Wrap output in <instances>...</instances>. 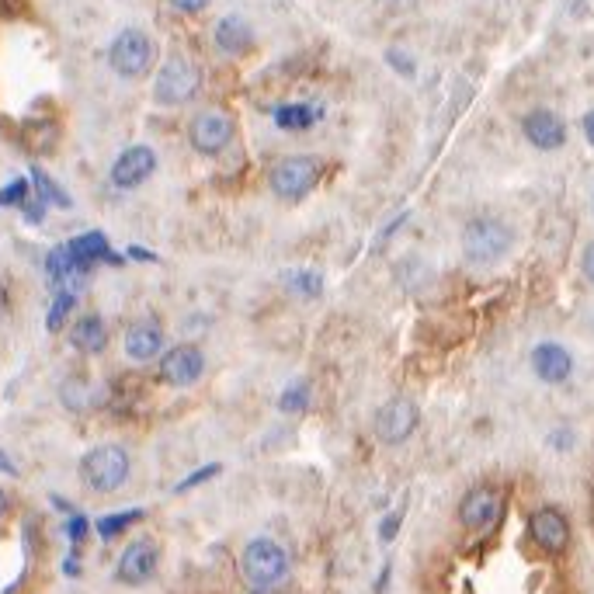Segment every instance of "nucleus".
<instances>
[{"instance_id":"f257e3e1","label":"nucleus","mask_w":594,"mask_h":594,"mask_svg":"<svg viewBox=\"0 0 594 594\" xmlns=\"http://www.w3.org/2000/svg\"><path fill=\"white\" fill-rule=\"evenodd\" d=\"M511 244H515V233L497 216H476L462 230V254L469 264H483V268L497 264L511 251Z\"/></svg>"},{"instance_id":"f03ea898","label":"nucleus","mask_w":594,"mask_h":594,"mask_svg":"<svg viewBox=\"0 0 594 594\" xmlns=\"http://www.w3.org/2000/svg\"><path fill=\"white\" fill-rule=\"evenodd\" d=\"M320 178H324V160L296 153V157H285L271 167L268 185H271V192L278 198H285V202H299V198H306L320 185Z\"/></svg>"},{"instance_id":"7ed1b4c3","label":"nucleus","mask_w":594,"mask_h":594,"mask_svg":"<svg viewBox=\"0 0 594 594\" xmlns=\"http://www.w3.org/2000/svg\"><path fill=\"white\" fill-rule=\"evenodd\" d=\"M80 476L94 494H112L129 480V452L122 445H94L80 459Z\"/></svg>"},{"instance_id":"20e7f679","label":"nucleus","mask_w":594,"mask_h":594,"mask_svg":"<svg viewBox=\"0 0 594 594\" xmlns=\"http://www.w3.org/2000/svg\"><path fill=\"white\" fill-rule=\"evenodd\" d=\"M240 570L254 588H275L289 577V553L275 539H254L240 556Z\"/></svg>"},{"instance_id":"39448f33","label":"nucleus","mask_w":594,"mask_h":594,"mask_svg":"<svg viewBox=\"0 0 594 594\" xmlns=\"http://www.w3.org/2000/svg\"><path fill=\"white\" fill-rule=\"evenodd\" d=\"M198 87H202L198 66L188 60V56H171V60L160 66L157 80H153V101L167 108L188 105L198 94Z\"/></svg>"},{"instance_id":"423d86ee","label":"nucleus","mask_w":594,"mask_h":594,"mask_svg":"<svg viewBox=\"0 0 594 594\" xmlns=\"http://www.w3.org/2000/svg\"><path fill=\"white\" fill-rule=\"evenodd\" d=\"M108 66L122 80H139L153 66V42L139 28H122L108 46Z\"/></svg>"},{"instance_id":"0eeeda50","label":"nucleus","mask_w":594,"mask_h":594,"mask_svg":"<svg viewBox=\"0 0 594 594\" xmlns=\"http://www.w3.org/2000/svg\"><path fill=\"white\" fill-rule=\"evenodd\" d=\"M233 136H237V122H233V115L223 112V108H205V112H198L192 119V126H188V143H192L195 153H202V157L223 153L226 146L233 143Z\"/></svg>"},{"instance_id":"6e6552de","label":"nucleus","mask_w":594,"mask_h":594,"mask_svg":"<svg viewBox=\"0 0 594 594\" xmlns=\"http://www.w3.org/2000/svg\"><path fill=\"white\" fill-rule=\"evenodd\" d=\"M417 421H421V410H417L414 400L407 396H393L390 403H383L376 414V435L383 445H403L410 435L417 431Z\"/></svg>"},{"instance_id":"1a4fd4ad","label":"nucleus","mask_w":594,"mask_h":594,"mask_svg":"<svg viewBox=\"0 0 594 594\" xmlns=\"http://www.w3.org/2000/svg\"><path fill=\"white\" fill-rule=\"evenodd\" d=\"M160 567V549L153 539H132L126 549H122L119 563H115V577L119 584H129V588H139V584L153 581Z\"/></svg>"},{"instance_id":"9d476101","label":"nucleus","mask_w":594,"mask_h":594,"mask_svg":"<svg viewBox=\"0 0 594 594\" xmlns=\"http://www.w3.org/2000/svg\"><path fill=\"white\" fill-rule=\"evenodd\" d=\"M205 372V355L195 344H178L157 365V379L167 386H195Z\"/></svg>"},{"instance_id":"9b49d317","label":"nucleus","mask_w":594,"mask_h":594,"mask_svg":"<svg viewBox=\"0 0 594 594\" xmlns=\"http://www.w3.org/2000/svg\"><path fill=\"white\" fill-rule=\"evenodd\" d=\"M528 535L549 556H560L570 546V522L560 508H539L528 518Z\"/></svg>"},{"instance_id":"f8f14e48","label":"nucleus","mask_w":594,"mask_h":594,"mask_svg":"<svg viewBox=\"0 0 594 594\" xmlns=\"http://www.w3.org/2000/svg\"><path fill=\"white\" fill-rule=\"evenodd\" d=\"M153 171H157V153H153L150 146L136 143V146H129V150H122L119 160L112 164V185L129 192V188L143 185Z\"/></svg>"},{"instance_id":"ddd939ff","label":"nucleus","mask_w":594,"mask_h":594,"mask_svg":"<svg viewBox=\"0 0 594 594\" xmlns=\"http://www.w3.org/2000/svg\"><path fill=\"white\" fill-rule=\"evenodd\" d=\"M501 515V494L494 487H473L466 497L459 501V522L469 532H483L490 528Z\"/></svg>"},{"instance_id":"4468645a","label":"nucleus","mask_w":594,"mask_h":594,"mask_svg":"<svg viewBox=\"0 0 594 594\" xmlns=\"http://www.w3.org/2000/svg\"><path fill=\"white\" fill-rule=\"evenodd\" d=\"M522 132L535 150H560V146L567 143V126H563L560 115L549 112V108H535V112H528L522 119Z\"/></svg>"},{"instance_id":"2eb2a0df","label":"nucleus","mask_w":594,"mask_h":594,"mask_svg":"<svg viewBox=\"0 0 594 594\" xmlns=\"http://www.w3.org/2000/svg\"><path fill=\"white\" fill-rule=\"evenodd\" d=\"M532 369L542 383L560 386V383H567L570 372H574V355H570L563 344L542 341V344H535V351H532Z\"/></svg>"},{"instance_id":"dca6fc26","label":"nucleus","mask_w":594,"mask_h":594,"mask_svg":"<svg viewBox=\"0 0 594 594\" xmlns=\"http://www.w3.org/2000/svg\"><path fill=\"white\" fill-rule=\"evenodd\" d=\"M164 327L153 324V320H139V324H132L126 330V355L132 362H150V358L160 355V348H164Z\"/></svg>"},{"instance_id":"f3484780","label":"nucleus","mask_w":594,"mask_h":594,"mask_svg":"<svg viewBox=\"0 0 594 594\" xmlns=\"http://www.w3.org/2000/svg\"><path fill=\"white\" fill-rule=\"evenodd\" d=\"M212 35H216V46L230 56H244L254 49V32L240 14H226V18H219Z\"/></svg>"},{"instance_id":"a211bd4d","label":"nucleus","mask_w":594,"mask_h":594,"mask_svg":"<svg viewBox=\"0 0 594 594\" xmlns=\"http://www.w3.org/2000/svg\"><path fill=\"white\" fill-rule=\"evenodd\" d=\"M70 344L80 351V355H101V351L108 348V327L101 317H94V313H87V317H80L77 324L70 330Z\"/></svg>"},{"instance_id":"6ab92c4d","label":"nucleus","mask_w":594,"mask_h":594,"mask_svg":"<svg viewBox=\"0 0 594 594\" xmlns=\"http://www.w3.org/2000/svg\"><path fill=\"white\" fill-rule=\"evenodd\" d=\"M66 251H70V258L73 264H77V271L84 275L87 268H91L94 261H105L108 254V240H105V233H84V237H77V240H70L66 244ZM112 261V258H108Z\"/></svg>"},{"instance_id":"aec40b11","label":"nucleus","mask_w":594,"mask_h":594,"mask_svg":"<svg viewBox=\"0 0 594 594\" xmlns=\"http://www.w3.org/2000/svg\"><path fill=\"white\" fill-rule=\"evenodd\" d=\"M317 119H320V112H317V108H310V105H282V108H275V126L285 129V132H303V129H310Z\"/></svg>"},{"instance_id":"412c9836","label":"nucleus","mask_w":594,"mask_h":594,"mask_svg":"<svg viewBox=\"0 0 594 594\" xmlns=\"http://www.w3.org/2000/svg\"><path fill=\"white\" fill-rule=\"evenodd\" d=\"M32 181H35V192H39V202L60 205V209H70V195H66L63 188L56 185V181L49 178L46 171H39V167H35V171H32Z\"/></svg>"},{"instance_id":"4be33fe9","label":"nucleus","mask_w":594,"mask_h":594,"mask_svg":"<svg viewBox=\"0 0 594 594\" xmlns=\"http://www.w3.org/2000/svg\"><path fill=\"white\" fill-rule=\"evenodd\" d=\"M136 522H143V511H115V515L98 518V535L101 539H115V535H122Z\"/></svg>"},{"instance_id":"5701e85b","label":"nucleus","mask_w":594,"mask_h":594,"mask_svg":"<svg viewBox=\"0 0 594 594\" xmlns=\"http://www.w3.org/2000/svg\"><path fill=\"white\" fill-rule=\"evenodd\" d=\"M46 271H49V278H53V282H66V278L80 275L77 264H73V258H70V251H66V244L56 247V251L46 258Z\"/></svg>"},{"instance_id":"b1692460","label":"nucleus","mask_w":594,"mask_h":594,"mask_svg":"<svg viewBox=\"0 0 594 594\" xmlns=\"http://www.w3.org/2000/svg\"><path fill=\"white\" fill-rule=\"evenodd\" d=\"M306 403H310V383H292L289 390L278 396V407L285 414H299V410H306Z\"/></svg>"},{"instance_id":"393cba45","label":"nucleus","mask_w":594,"mask_h":594,"mask_svg":"<svg viewBox=\"0 0 594 594\" xmlns=\"http://www.w3.org/2000/svg\"><path fill=\"white\" fill-rule=\"evenodd\" d=\"M73 306H77V296H73V292H60V296H56V303H53V310H49V317H46V327L60 330L63 320L70 317Z\"/></svg>"},{"instance_id":"a878e982","label":"nucleus","mask_w":594,"mask_h":594,"mask_svg":"<svg viewBox=\"0 0 594 594\" xmlns=\"http://www.w3.org/2000/svg\"><path fill=\"white\" fill-rule=\"evenodd\" d=\"M292 292H299V296H320L324 292V282H320L317 271H299V275H292Z\"/></svg>"},{"instance_id":"bb28decb","label":"nucleus","mask_w":594,"mask_h":594,"mask_svg":"<svg viewBox=\"0 0 594 594\" xmlns=\"http://www.w3.org/2000/svg\"><path fill=\"white\" fill-rule=\"evenodd\" d=\"M25 198H28V181L25 178H18V181H11L7 188H0V205H25Z\"/></svg>"},{"instance_id":"cd10ccee","label":"nucleus","mask_w":594,"mask_h":594,"mask_svg":"<svg viewBox=\"0 0 594 594\" xmlns=\"http://www.w3.org/2000/svg\"><path fill=\"white\" fill-rule=\"evenodd\" d=\"M212 476H219V466H202V469H198V473H192V476H188V480H181V483H178V494H185V490L198 487V483L212 480Z\"/></svg>"},{"instance_id":"c85d7f7f","label":"nucleus","mask_w":594,"mask_h":594,"mask_svg":"<svg viewBox=\"0 0 594 594\" xmlns=\"http://www.w3.org/2000/svg\"><path fill=\"white\" fill-rule=\"evenodd\" d=\"M66 535H70V542H84V535H87V518H84V515H73L70 522H66Z\"/></svg>"},{"instance_id":"c756f323","label":"nucleus","mask_w":594,"mask_h":594,"mask_svg":"<svg viewBox=\"0 0 594 594\" xmlns=\"http://www.w3.org/2000/svg\"><path fill=\"white\" fill-rule=\"evenodd\" d=\"M386 60H390V63L396 66V70L403 73V77H414V63H410L407 56L400 53V49H390V53H386Z\"/></svg>"},{"instance_id":"7c9ffc66","label":"nucleus","mask_w":594,"mask_h":594,"mask_svg":"<svg viewBox=\"0 0 594 594\" xmlns=\"http://www.w3.org/2000/svg\"><path fill=\"white\" fill-rule=\"evenodd\" d=\"M171 4H174V11H181V14H202L212 0H171Z\"/></svg>"},{"instance_id":"2f4dec72","label":"nucleus","mask_w":594,"mask_h":594,"mask_svg":"<svg viewBox=\"0 0 594 594\" xmlns=\"http://www.w3.org/2000/svg\"><path fill=\"white\" fill-rule=\"evenodd\" d=\"M581 271H584V278L594 285V240L584 247V254H581Z\"/></svg>"},{"instance_id":"473e14b6","label":"nucleus","mask_w":594,"mask_h":594,"mask_svg":"<svg viewBox=\"0 0 594 594\" xmlns=\"http://www.w3.org/2000/svg\"><path fill=\"white\" fill-rule=\"evenodd\" d=\"M396 528H400V515H386V518H383V525H379V539L390 542L393 535H396Z\"/></svg>"},{"instance_id":"72a5a7b5","label":"nucleus","mask_w":594,"mask_h":594,"mask_svg":"<svg viewBox=\"0 0 594 594\" xmlns=\"http://www.w3.org/2000/svg\"><path fill=\"white\" fill-rule=\"evenodd\" d=\"M584 136H588V143L594 146V112L584 115Z\"/></svg>"},{"instance_id":"f704fd0d","label":"nucleus","mask_w":594,"mask_h":594,"mask_svg":"<svg viewBox=\"0 0 594 594\" xmlns=\"http://www.w3.org/2000/svg\"><path fill=\"white\" fill-rule=\"evenodd\" d=\"M11 310V296H7V289H0V317Z\"/></svg>"},{"instance_id":"c9c22d12","label":"nucleus","mask_w":594,"mask_h":594,"mask_svg":"<svg viewBox=\"0 0 594 594\" xmlns=\"http://www.w3.org/2000/svg\"><path fill=\"white\" fill-rule=\"evenodd\" d=\"M7 508H11V497H7V490L0 487V515H7Z\"/></svg>"},{"instance_id":"e433bc0d","label":"nucleus","mask_w":594,"mask_h":594,"mask_svg":"<svg viewBox=\"0 0 594 594\" xmlns=\"http://www.w3.org/2000/svg\"><path fill=\"white\" fill-rule=\"evenodd\" d=\"M0 469H4V473H14V466H11V459L4 456V452H0Z\"/></svg>"},{"instance_id":"4c0bfd02","label":"nucleus","mask_w":594,"mask_h":594,"mask_svg":"<svg viewBox=\"0 0 594 594\" xmlns=\"http://www.w3.org/2000/svg\"><path fill=\"white\" fill-rule=\"evenodd\" d=\"M254 594H282V591H275V588H258Z\"/></svg>"}]
</instances>
